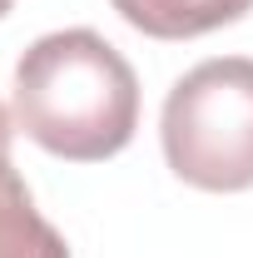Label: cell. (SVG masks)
I'll use <instances>...</instances> for the list:
<instances>
[{
	"instance_id": "1",
	"label": "cell",
	"mask_w": 253,
	"mask_h": 258,
	"mask_svg": "<svg viewBox=\"0 0 253 258\" xmlns=\"http://www.w3.org/2000/svg\"><path fill=\"white\" fill-rule=\"evenodd\" d=\"M15 124L55 159H114L139 129L134 64L95 30L40 35L15 64Z\"/></svg>"
},
{
	"instance_id": "2",
	"label": "cell",
	"mask_w": 253,
	"mask_h": 258,
	"mask_svg": "<svg viewBox=\"0 0 253 258\" xmlns=\"http://www.w3.org/2000/svg\"><path fill=\"white\" fill-rule=\"evenodd\" d=\"M164 159L169 169L209 194L253 189V60H204L164 99Z\"/></svg>"
},
{
	"instance_id": "3",
	"label": "cell",
	"mask_w": 253,
	"mask_h": 258,
	"mask_svg": "<svg viewBox=\"0 0 253 258\" xmlns=\"http://www.w3.org/2000/svg\"><path fill=\"white\" fill-rule=\"evenodd\" d=\"M119 20L154 40H194L219 25H233L253 10V0H109Z\"/></svg>"
},
{
	"instance_id": "4",
	"label": "cell",
	"mask_w": 253,
	"mask_h": 258,
	"mask_svg": "<svg viewBox=\"0 0 253 258\" xmlns=\"http://www.w3.org/2000/svg\"><path fill=\"white\" fill-rule=\"evenodd\" d=\"M0 258H70L60 228L35 209L15 169L0 179Z\"/></svg>"
},
{
	"instance_id": "5",
	"label": "cell",
	"mask_w": 253,
	"mask_h": 258,
	"mask_svg": "<svg viewBox=\"0 0 253 258\" xmlns=\"http://www.w3.org/2000/svg\"><path fill=\"white\" fill-rule=\"evenodd\" d=\"M10 139H15V129H10V114H5V104H0V179L15 169V164H10Z\"/></svg>"
},
{
	"instance_id": "6",
	"label": "cell",
	"mask_w": 253,
	"mask_h": 258,
	"mask_svg": "<svg viewBox=\"0 0 253 258\" xmlns=\"http://www.w3.org/2000/svg\"><path fill=\"white\" fill-rule=\"evenodd\" d=\"M10 5H15V0H0V20H5V15H10Z\"/></svg>"
}]
</instances>
